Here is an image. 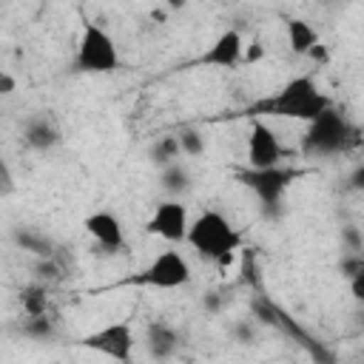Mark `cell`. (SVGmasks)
Returning a JSON list of instances; mask_svg holds the SVG:
<instances>
[{
	"mask_svg": "<svg viewBox=\"0 0 364 364\" xmlns=\"http://www.w3.org/2000/svg\"><path fill=\"white\" fill-rule=\"evenodd\" d=\"M327 108H333V100L321 91V85L310 77V74H299L290 77L287 82H282L273 94L256 100L247 114L250 119H296L310 125L316 117H321Z\"/></svg>",
	"mask_w": 364,
	"mask_h": 364,
	"instance_id": "cell-1",
	"label": "cell"
},
{
	"mask_svg": "<svg viewBox=\"0 0 364 364\" xmlns=\"http://www.w3.org/2000/svg\"><path fill=\"white\" fill-rule=\"evenodd\" d=\"M185 245L202 262H210V264L222 267V264H230L233 256L242 250V233L225 213L208 208V210L193 216Z\"/></svg>",
	"mask_w": 364,
	"mask_h": 364,
	"instance_id": "cell-2",
	"label": "cell"
},
{
	"mask_svg": "<svg viewBox=\"0 0 364 364\" xmlns=\"http://www.w3.org/2000/svg\"><path fill=\"white\" fill-rule=\"evenodd\" d=\"M122 57L117 48V40L108 34L105 26L85 20L80 28L77 51H74V71L80 74H114L119 68Z\"/></svg>",
	"mask_w": 364,
	"mask_h": 364,
	"instance_id": "cell-3",
	"label": "cell"
},
{
	"mask_svg": "<svg viewBox=\"0 0 364 364\" xmlns=\"http://www.w3.org/2000/svg\"><path fill=\"white\" fill-rule=\"evenodd\" d=\"M350 136H353V125L347 114L333 105L304 128L301 151L307 156H336L347 148Z\"/></svg>",
	"mask_w": 364,
	"mask_h": 364,
	"instance_id": "cell-4",
	"label": "cell"
},
{
	"mask_svg": "<svg viewBox=\"0 0 364 364\" xmlns=\"http://www.w3.org/2000/svg\"><path fill=\"white\" fill-rule=\"evenodd\" d=\"M191 279H193V267L188 256L168 247V250H159L136 276H131L128 284L151 287V290H179V287H188Z\"/></svg>",
	"mask_w": 364,
	"mask_h": 364,
	"instance_id": "cell-5",
	"label": "cell"
},
{
	"mask_svg": "<svg viewBox=\"0 0 364 364\" xmlns=\"http://www.w3.org/2000/svg\"><path fill=\"white\" fill-rule=\"evenodd\" d=\"M77 344L82 350L105 355V358H111L117 364H131L134 353H136V333H134L131 321H108V324L80 336Z\"/></svg>",
	"mask_w": 364,
	"mask_h": 364,
	"instance_id": "cell-6",
	"label": "cell"
},
{
	"mask_svg": "<svg viewBox=\"0 0 364 364\" xmlns=\"http://www.w3.org/2000/svg\"><path fill=\"white\" fill-rule=\"evenodd\" d=\"M191 222H193V216H191L188 205L182 199L168 196V199L154 205V210H151V216L145 222V233L156 236V239H162L168 245H185Z\"/></svg>",
	"mask_w": 364,
	"mask_h": 364,
	"instance_id": "cell-7",
	"label": "cell"
},
{
	"mask_svg": "<svg viewBox=\"0 0 364 364\" xmlns=\"http://www.w3.org/2000/svg\"><path fill=\"white\" fill-rule=\"evenodd\" d=\"M245 159H247V168H253V171H267V168L284 165V145L267 119H250Z\"/></svg>",
	"mask_w": 364,
	"mask_h": 364,
	"instance_id": "cell-8",
	"label": "cell"
},
{
	"mask_svg": "<svg viewBox=\"0 0 364 364\" xmlns=\"http://www.w3.org/2000/svg\"><path fill=\"white\" fill-rule=\"evenodd\" d=\"M296 179V171L287 168V165H279V168H267V171H253L247 168L242 173V182L256 193V199L262 202V208H276L282 205L287 188L293 185Z\"/></svg>",
	"mask_w": 364,
	"mask_h": 364,
	"instance_id": "cell-9",
	"label": "cell"
},
{
	"mask_svg": "<svg viewBox=\"0 0 364 364\" xmlns=\"http://www.w3.org/2000/svg\"><path fill=\"white\" fill-rule=\"evenodd\" d=\"M85 233L97 242V247H102L105 253H122L128 247V236H125V225L114 210H94L82 219Z\"/></svg>",
	"mask_w": 364,
	"mask_h": 364,
	"instance_id": "cell-10",
	"label": "cell"
},
{
	"mask_svg": "<svg viewBox=\"0 0 364 364\" xmlns=\"http://www.w3.org/2000/svg\"><path fill=\"white\" fill-rule=\"evenodd\" d=\"M245 60V40L236 28H225L213 37V43L199 54V65L208 68H236Z\"/></svg>",
	"mask_w": 364,
	"mask_h": 364,
	"instance_id": "cell-11",
	"label": "cell"
},
{
	"mask_svg": "<svg viewBox=\"0 0 364 364\" xmlns=\"http://www.w3.org/2000/svg\"><path fill=\"white\" fill-rule=\"evenodd\" d=\"M284 37H287V48H290L296 57H310V54L316 51V46H321L318 31H316L313 23L304 20V17H290V20H284Z\"/></svg>",
	"mask_w": 364,
	"mask_h": 364,
	"instance_id": "cell-12",
	"label": "cell"
},
{
	"mask_svg": "<svg viewBox=\"0 0 364 364\" xmlns=\"http://www.w3.org/2000/svg\"><path fill=\"white\" fill-rule=\"evenodd\" d=\"M145 347H148L151 358L165 361L179 350V333L168 321H151L145 327Z\"/></svg>",
	"mask_w": 364,
	"mask_h": 364,
	"instance_id": "cell-13",
	"label": "cell"
},
{
	"mask_svg": "<svg viewBox=\"0 0 364 364\" xmlns=\"http://www.w3.org/2000/svg\"><path fill=\"white\" fill-rule=\"evenodd\" d=\"M23 142L31 151H51L60 142V128H57V122L48 114L31 117L26 122V128H23Z\"/></svg>",
	"mask_w": 364,
	"mask_h": 364,
	"instance_id": "cell-14",
	"label": "cell"
},
{
	"mask_svg": "<svg viewBox=\"0 0 364 364\" xmlns=\"http://www.w3.org/2000/svg\"><path fill=\"white\" fill-rule=\"evenodd\" d=\"M23 316H48V293L43 284H28L20 290Z\"/></svg>",
	"mask_w": 364,
	"mask_h": 364,
	"instance_id": "cell-15",
	"label": "cell"
},
{
	"mask_svg": "<svg viewBox=\"0 0 364 364\" xmlns=\"http://www.w3.org/2000/svg\"><path fill=\"white\" fill-rule=\"evenodd\" d=\"M162 188H165L173 199H179V193L191 188V173H188V168H185L182 162H173V165L162 168Z\"/></svg>",
	"mask_w": 364,
	"mask_h": 364,
	"instance_id": "cell-16",
	"label": "cell"
},
{
	"mask_svg": "<svg viewBox=\"0 0 364 364\" xmlns=\"http://www.w3.org/2000/svg\"><path fill=\"white\" fill-rule=\"evenodd\" d=\"M151 156L159 168H168L173 162H182V151H179V139L176 136H162L154 148H151Z\"/></svg>",
	"mask_w": 364,
	"mask_h": 364,
	"instance_id": "cell-17",
	"label": "cell"
},
{
	"mask_svg": "<svg viewBox=\"0 0 364 364\" xmlns=\"http://www.w3.org/2000/svg\"><path fill=\"white\" fill-rule=\"evenodd\" d=\"M176 139H179V151H182V156H202L205 154V136L196 131V128H182L179 134H176Z\"/></svg>",
	"mask_w": 364,
	"mask_h": 364,
	"instance_id": "cell-18",
	"label": "cell"
},
{
	"mask_svg": "<svg viewBox=\"0 0 364 364\" xmlns=\"http://www.w3.org/2000/svg\"><path fill=\"white\" fill-rule=\"evenodd\" d=\"M23 330L31 338H51L54 336V327H51V318L48 316H26Z\"/></svg>",
	"mask_w": 364,
	"mask_h": 364,
	"instance_id": "cell-19",
	"label": "cell"
},
{
	"mask_svg": "<svg viewBox=\"0 0 364 364\" xmlns=\"http://www.w3.org/2000/svg\"><path fill=\"white\" fill-rule=\"evenodd\" d=\"M347 287H350V296L364 304V270L355 273V276H350V279H347Z\"/></svg>",
	"mask_w": 364,
	"mask_h": 364,
	"instance_id": "cell-20",
	"label": "cell"
},
{
	"mask_svg": "<svg viewBox=\"0 0 364 364\" xmlns=\"http://www.w3.org/2000/svg\"><path fill=\"white\" fill-rule=\"evenodd\" d=\"M347 185H350V191H358V193H364V162H361V165H355V168L350 171V176H347Z\"/></svg>",
	"mask_w": 364,
	"mask_h": 364,
	"instance_id": "cell-21",
	"label": "cell"
},
{
	"mask_svg": "<svg viewBox=\"0 0 364 364\" xmlns=\"http://www.w3.org/2000/svg\"><path fill=\"white\" fill-rule=\"evenodd\" d=\"M14 85H17V82H14V77H11L9 71H3V74H0V94H3V97L14 94Z\"/></svg>",
	"mask_w": 364,
	"mask_h": 364,
	"instance_id": "cell-22",
	"label": "cell"
}]
</instances>
